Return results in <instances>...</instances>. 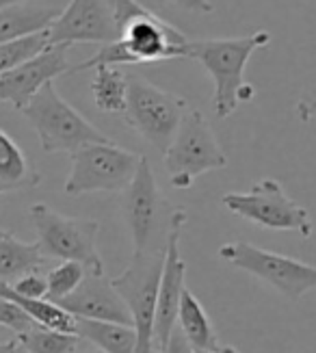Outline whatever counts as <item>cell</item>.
I'll list each match as a JSON object with an SVG mask.
<instances>
[{
	"label": "cell",
	"instance_id": "obj_1",
	"mask_svg": "<svg viewBox=\"0 0 316 353\" xmlns=\"http://www.w3.org/2000/svg\"><path fill=\"white\" fill-rule=\"evenodd\" d=\"M119 35L115 41L104 43L92 57L70 68L67 74L94 70L98 65H141L160 63L171 59H187L189 39L173 24L149 11L139 0H117L113 5Z\"/></svg>",
	"mask_w": 316,
	"mask_h": 353
},
{
	"label": "cell",
	"instance_id": "obj_2",
	"mask_svg": "<svg viewBox=\"0 0 316 353\" xmlns=\"http://www.w3.org/2000/svg\"><path fill=\"white\" fill-rule=\"evenodd\" d=\"M268 41V30H255L245 37L189 39L187 59L198 61L213 79V109L219 119L230 117L240 102H249L255 96V89L245 83L243 74L251 54Z\"/></svg>",
	"mask_w": 316,
	"mask_h": 353
},
{
	"label": "cell",
	"instance_id": "obj_3",
	"mask_svg": "<svg viewBox=\"0 0 316 353\" xmlns=\"http://www.w3.org/2000/svg\"><path fill=\"white\" fill-rule=\"evenodd\" d=\"M124 214L134 252L165 254L169 236L187 223V210L171 204L158 189L149 159L141 154L137 174L124 191Z\"/></svg>",
	"mask_w": 316,
	"mask_h": 353
},
{
	"label": "cell",
	"instance_id": "obj_4",
	"mask_svg": "<svg viewBox=\"0 0 316 353\" xmlns=\"http://www.w3.org/2000/svg\"><path fill=\"white\" fill-rule=\"evenodd\" d=\"M20 113L33 126L39 137L41 150L48 154H54V152H70L72 154L89 143L111 141L70 102H65L52 83L43 85Z\"/></svg>",
	"mask_w": 316,
	"mask_h": 353
},
{
	"label": "cell",
	"instance_id": "obj_5",
	"mask_svg": "<svg viewBox=\"0 0 316 353\" xmlns=\"http://www.w3.org/2000/svg\"><path fill=\"white\" fill-rule=\"evenodd\" d=\"M165 167L173 189H191L200 176L228 167V157L200 109L187 106L169 148L165 150Z\"/></svg>",
	"mask_w": 316,
	"mask_h": 353
},
{
	"label": "cell",
	"instance_id": "obj_6",
	"mask_svg": "<svg viewBox=\"0 0 316 353\" xmlns=\"http://www.w3.org/2000/svg\"><path fill=\"white\" fill-rule=\"evenodd\" d=\"M31 219L37 230V245L46 258L72 260L87 271L104 273V263L98 252L100 223L96 219L65 217L48 204H33Z\"/></svg>",
	"mask_w": 316,
	"mask_h": 353
},
{
	"label": "cell",
	"instance_id": "obj_7",
	"mask_svg": "<svg viewBox=\"0 0 316 353\" xmlns=\"http://www.w3.org/2000/svg\"><path fill=\"white\" fill-rule=\"evenodd\" d=\"M72 170L63 191L72 197L85 193H119L130 187L137 174L141 154L130 152L115 141L89 143L72 152Z\"/></svg>",
	"mask_w": 316,
	"mask_h": 353
},
{
	"label": "cell",
	"instance_id": "obj_8",
	"mask_svg": "<svg viewBox=\"0 0 316 353\" xmlns=\"http://www.w3.org/2000/svg\"><path fill=\"white\" fill-rule=\"evenodd\" d=\"M187 106L185 98L152 85L139 74H128L126 111L122 115L126 124L156 150L169 148Z\"/></svg>",
	"mask_w": 316,
	"mask_h": 353
},
{
	"label": "cell",
	"instance_id": "obj_9",
	"mask_svg": "<svg viewBox=\"0 0 316 353\" xmlns=\"http://www.w3.org/2000/svg\"><path fill=\"white\" fill-rule=\"evenodd\" d=\"M219 256L232 267L255 275L291 301H299L316 288V267L291 256L255 248L247 241L221 245Z\"/></svg>",
	"mask_w": 316,
	"mask_h": 353
},
{
	"label": "cell",
	"instance_id": "obj_10",
	"mask_svg": "<svg viewBox=\"0 0 316 353\" xmlns=\"http://www.w3.org/2000/svg\"><path fill=\"white\" fill-rule=\"evenodd\" d=\"M221 202L230 212L255 225L280 230V232H297L304 239L312 236L314 225L308 208L291 199L273 178L255 182L245 193H225Z\"/></svg>",
	"mask_w": 316,
	"mask_h": 353
},
{
	"label": "cell",
	"instance_id": "obj_11",
	"mask_svg": "<svg viewBox=\"0 0 316 353\" xmlns=\"http://www.w3.org/2000/svg\"><path fill=\"white\" fill-rule=\"evenodd\" d=\"M162 263H165V254L134 252L130 265L117 278L111 280L113 288L128 305L134 330H137V339L141 341H152Z\"/></svg>",
	"mask_w": 316,
	"mask_h": 353
},
{
	"label": "cell",
	"instance_id": "obj_12",
	"mask_svg": "<svg viewBox=\"0 0 316 353\" xmlns=\"http://www.w3.org/2000/svg\"><path fill=\"white\" fill-rule=\"evenodd\" d=\"M119 35L115 11L109 0H70L46 28L48 46L111 43Z\"/></svg>",
	"mask_w": 316,
	"mask_h": 353
},
{
	"label": "cell",
	"instance_id": "obj_13",
	"mask_svg": "<svg viewBox=\"0 0 316 353\" xmlns=\"http://www.w3.org/2000/svg\"><path fill=\"white\" fill-rule=\"evenodd\" d=\"M67 72V46H48L31 61L0 74V102H9L16 111H22L43 85Z\"/></svg>",
	"mask_w": 316,
	"mask_h": 353
},
{
	"label": "cell",
	"instance_id": "obj_14",
	"mask_svg": "<svg viewBox=\"0 0 316 353\" xmlns=\"http://www.w3.org/2000/svg\"><path fill=\"white\" fill-rule=\"evenodd\" d=\"M54 303L61 305L76 319H94V321H111V323L134 325L128 305L122 301L119 293L113 288L107 273L87 271L81 286L63 299Z\"/></svg>",
	"mask_w": 316,
	"mask_h": 353
},
{
	"label": "cell",
	"instance_id": "obj_15",
	"mask_svg": "<svg viewBox=\"0 0 316 353\" xmlns=\"http://www.w3.org/2000/svg\"><path fill=\"white\" fill-rule=\"evenodd\" d=\"M180 232L182 230H176L167 241V248H165V263H162L160 284H158L154 330H152V341L156 351H162L167 347L169 336L178 323L180 297H182V290L187 288L185 286L187 263L180 256Z\"/></svg>",
	"mask_w": 316,
	"mask_h": 353
},
{
	"label": "cell",
	"instance_id": "obj_16",
	"mask_svg": "<svg viewBox=\"0 0 316 353\" xmlns=\"http://www.w3.org/2000/svg\"><path fill=\"white\" fill-rule=\"evenodd\" d=\"M176 327L182 332V336L193 347V351H208V349H217L221 345L219 334L213 325V321H210L208 312L204 310L202 301L195 297L189 288H185L182 297H180Z\"/></svg>",
	"mask_w": 316,
	"mask_h": 353
},
{
	"label": "cell",
	"instance_id": "obj_17",
	"mask_svg": "<svg viewBox=\"0 0 316 353\" xmlns=\"http://www.w3.org/2000/svg\"><path fill=\"white\" fill-rule=\"evenodd\" d=\"M39 182L41 176L24 150L5 130H0V193L33 189Z\"/></svg>",
	"mask_w": 316,
	"mask_h": 353
},
{
	"label": "cell",
	"instance_id": "obj_18",
	"mask_svg": "<svg viewBox=\"0 0 316 353\" xmlns=\"http://www.w3.org/2000/svg\"><path fill=\"white\" fill-rule=\"evenodd\" d=\"M46 260L37 241L24 243L7 230H0V282L11 284L22 275L41 269Z\"/></svg>",
	"mask_w": 316,
	"mask_h": 353
},
{
	"label": "cell",
	"instance_id": "obj_19",
	"mask_svg": "<svg viewBox=\"0 0 316 353\" xmlns=\"http://www.w3.org/2000/svg\"><path fill=\"white\" fill-rule=\"evenodd\" d=\"M76 334L104 353H134L137 330L134 325L111 323V321L76 319Z\"/></svg>",
	"mask_w": 316,
	"mask_h": 353
},
{
	"label": "cell",
	"instance_id": "obj_20",
	"mask_svg": "<svg viewBox=\"0 0 316 353\" xmlns=\"http://www.w3.org/2000/svg\"><path fill=\"white\" fill-rule=\"evenodd\" d=\"M92 96L100 111L104 113H124L128 96V74L115 65L94 68Z\"/></svg>",
	"mask_w": 316,
	"mask_h": 353
},
{
	"label": "cell",
	"instance_id": "obj_21",
	"mask_svg": "<svg viewBox=\"0 0 316 353\" xmlns=\"http://www.w3.org/2000/svg\"><path fill=\"white\" fill-rule=\"evenodd\" d=\"M16 339L20 349L26 353H74L81 343L78 334L56 332L39 325H33L28 332L18 334Z\"/></svg>",
	"mask_w": 316,
	"mask_h": 353
},
{
	"label": "cell",
	"instance_id": "obj_22",
	"mask_svg": "<svg viewBox=\"0 0 316 353\" xmlns=\"http://www.w3.org/2000/svg\"><path fill=\"white\" fill-rule=\"evenodd\" d=\"M46 48H48L46 30L33 33V35H24L18 39H11V41H3L0 43V74L26 63V61H31L33 57H37Z\"/></svg>",
	"mask_w": 316,
	"mask_h": 353
},
{
	"label": "cell",
	"instance_id": "obj_23",
	"mask_svg": "<svg viewBox=\"0 0 316 353\" xmlns=\"http://www.w3.org/2000/svg\"><path fill=\"white\" fill-rule=\"evenodd\" d=\"M87 275V269L78 263H72V260H63L61 265L54 267L50 273H48V297L50 301H56V299H63L67 297L70 293H74L81 282L85 280Z\"/></svg>",
	"mask_w": 316,
	"mask_h": 353
},
{
	"label": "cell",
	"instance_id": "obj_24",
	"mask_svg": "<svg viewBox=\"0 0 316 353\" xmlns=\"http://www.w3.org/2000/svg\"><path fill=\"white\" fill-rule=\"evenodd\" d=\"M33 325H35L33 319L28 316L18 303L0 297V327H7L11 332H16V336H18V334L28 332Z\"/></svg>",
	"mask_w": 316,
	"mask_h": 353
},
{
	"label": "cell",
	"instance_id": "obj_25",
	"mask_svg": "<svg viewBox=\"0 0 316 353\" xmlns=\"http://www.w3.org/2000/svg\"><path fill=\"white\" fill-rule=\"evenodd\" d=\"M9 286H11L13 293H18L22 297H28V299H46L48 297V282L37 271H31V273L22 275V278L13 280Z\"/></svg>",
	"mask_w": 316,
	"mask_h": 353
},
{
	"label": "cell",
	"instance_id": "obj_26",
	"mask_svg": "<svg viewBox=\"0 0 316 353\" xmlns=\"http://www.w3.org/2000/svg\"><path fill=\"white\" fill-rule=\"evenodd\" d=\"M165 3H169L178 9L191 11V13H213L215 11V5L210 3V0H165Z\"/></svg>",
	"mask_w": 316,
	"mask_h": 353
},
{
	"label": "cell",
	"instance_id": "obj_27",
	"mask_svg": "<svg viewBox=\"0 0 316 353\" xmlns=\"http://www.w3.org/2000/svg\"><path fill=\"white\" fill-rule=\"evenodd\" d=\"M160 353H195L193 347L187 343V339L182 336V332H180L178 327L171 332L169 341H167V347H165Z\"/></svg>",
	"mask_w": 316,
	"mask_h": 353
},
{
	"label": "cell",
	"instance_id": "obj_28",
	"mask_svg": "<svg viewBox=\"0 0 316 353\" xmlns=\"http://www.w3.org/2000/svg\"><path fill=\"white\" fill-rule=\"evenodd\" d=\"M134 353H158L152 341H141L137 339V347H134Z\"/></svg>",
	"mask_w": 316,
	"mask_h": 353
},
{
	"label": "cell",
	"instance_id": "obj_29",
	"mask_svg": "<svg viewBox=\"0 0 316 353\" xmlns=\"http://www.w3.org/2000/svg\"><path fill=\"white\" fill-rule=\"evenodd\" d=\"M20 345L18 339H11V341H0V353H18Z\"/></svg>",
	"mask_w": 316,
	"mask_h": 353
},
{
	"label": "cell",
	"instance_id": "obj_30",
	"mask_svg": "<svg viewBox=\"0 0 316 353\" xmlns=\"http://www.w3.org/2000/svg\"><path fill=\"white\" fill-rule=\"evenodd\" d=\"M195 353H240L236 347L232 345H219L217 349H208V351H195Z\"/></svg>",
	"mask_w": 316,
	"mask_h": 353
},
{
	"label": "cell",
	"instance_id": "obj_31",
	"mask_svg": "<svg viewBox=\"0 0 316 353\" xmlns=\"http://www.w3.org/2000/svg\"><path fill=\"white\" fill-rule=\"evenodd\" d=\"M18 5H26V0H0V9H7V7H18Z\"/></svg>",
	"mask_w": 316,
	"mask_h": 353
},
{
	"label": "cell",
	"instance_id": "obj_32",
	"mask_svg": "<svg viewBox=\"0 0 316 353\" xmlns=\"http://www.w3.org/2000/svg\"><path fill=\"white\" fill-rule=\"evenodd\" d=\"M74 353H76V351H74ZM78 353H104V351L96 347V349H83V351H78Z\"/></svg>",
	"mask_w": 316,
	"mask_h": 353
},
{
	"label": "cell",
	"instance_id": "obj_33",
	"mask_svg": "<svg viewBox=\"0 0 316 353\" xmlns=\"http://www.w3.org/2000/svg\"><path fill=\"white\" fill-rule=\"evenodd\" d=\"M109 3H111V5H115V3H117V0H109Z\"/></svg>",
	"mask_w": 316,
	"mask_h": 353
},
{
	"label": "cell",
	"instance_id": "obj_34",
	"mask_svg": "<svg viewBox=\"0 0 316 353\" xmlns=\"http://www.w3.org/2000/svg\"><path fill=\"white\" fill-rule=\"evenodd\" d=\"M18 353H26V351H22V349H18Z\"/></svg>",
	"mask_w": 316,
	"mask_h": 353
},
{
	"label": "cell",
	"instance_id": "obj_35",
	"mask_svg": "<svg viewBox=\"0 0 316 353\" xmlns=\"http://www.w3.org/2000/svg\"><path fill=\"white\" fill-rule=\"evenodd\" d=\"M158 353H160V351H158Z\"/></svg>",
	"mask_w": 316,
	"mask_h": 353
}]
</instances>
